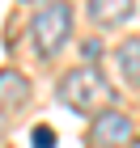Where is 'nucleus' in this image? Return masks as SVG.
<instances>
[{"label":"nucleus","mask_w":140,"mask_h":148,"mask_svg":"<svg viewBox=\"0 0 140 148\" xmlns=\"http://www.w3.org/2000/svg\"><path fill=\"white\" fill-rule=\"evenodd\" d=\"M115 64L128 85H140V38H128V42L115 47Z\"/></svg>","instance_id":"423d86ee"},{"label":"nucleus","mask_w":140,"mask_h":148,"mask_svg":"<svg viewBox=\"0 0 140 148\" xmlns=\"http://www.w3.org/2000/svg\"><path fill=\"white\" fill-rule=\"evenodd\" d=\"M30 38H34V51L43 59L59 55L64 42L72 38V4L68 0H51L30 17Z\"/></svg>","instance_id":"f03ea898"},{"label":"nucleus","mask_w":140,"mask_h":148,"mask_svg":"<svg viewBox=\"0 0 140 148\" xmlns=\"http://www.w3.org/2000/svg\"><path fill=\"white\" fill-rule=\"evenodd\" d=\"M0 136H4V110H0Z\"/></svg>","instance_id":"1a4fd4ad"},{"label":"nucleus","mask_w":140,"mask_h":148,"mask_svg":"<svg viewBox=\"0 0 140 148\" xmlns=\"http://www.w3.org/2000/svg\"><path fill=\"white\" fill-rule=\"evenodd\" d=\"M132 140H136V123L123 110H102L89 123V144H98V148H123Z\"/></svg>","instance_id":"7ed1b4c3"},{"label":"nucleus","mask_w":140,"mask_h":148,"mask_svg":"<svg viewBox=\"0 0 140 148\" xmlns=\"http://www.w3.org/2000/svg\"><path fill=\"white\" fill-rule=\"evenodd\" d=\"M89 17L98 25H119L132 17V0H89Z\"/></svg>","instance_id":"39448f33"},{"label":"nucleus","mask_w":140,"mask_h":148,"mask_svg":"<svg viewBox=\"0 0 140 148\" xmlns=\"http://www.w3.org/2000/svg\"><path fill=\"white\" fill-rule=\"evenodd\" d=\"M81 55H85V64H93V59L102 55V42H85V47H81Z\"/></svg>","instance_id":"6e6552de"},{"label":"nucleus","mask_w":140,"mask_h":148,"mask_svg":"<svg viewBox=\"0 0 140 148\" xmlns=\"http://www.w3.org/2000/svg\"><path fill=\"white\" fill-rule=\"evenodd\" d=\"M26 97H30V80H26L21 72L4 68V72H0V110H4V114L17 110V106H26Z\"/></svg>","instance_id":"20e7f679"},{"label":"nucleus","mask_w":140,"mask_h":148,"mask_svg":"<svg viewBox=\"0 0 140 148\" xmlns=\"http://www.w3.org/2000/svg\"><path fill=\"white\" fill-rule=\"evenodd\" d=\"M30 144L34 148H55V131H51L47 123H38L34 131H30Z\"/></svg>","instance_id":"0eeeda50"},{"label":"nucleus","mask_w":140,"mask_h":148,"mask_svg":"<svg viewBox=\"0 0 140 148\" xmlns=\"http://www.w3.org/2000/svg\"><path fill=\"white\" fill-rule=\"evenodd\" d=\"M59 102L68 106V110L77 114H89V119H98L102 110H110V97H115V89L106 85V76L93 64H81V68L64 72V80H59Z\"/></svg>","instance_id":"f257e3e1"}]
</instances>
